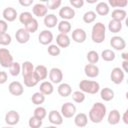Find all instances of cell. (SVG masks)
I'll use <instances>...</instances> for the list:
<instances>
[{
	"label": "cell",
	"mask_w": 128,
	"mask_h": 128,
	"mask_svg": "<svg viewBox=\"0 0 128 128\" xmlns=\"http://www.w3.org/2000/svg\"><path fill=\"white\" fill-rule=\"evenodd\" d=\"M43 22L47 28H54L56 27V25H58V18L55 14H47L44 17Z\"/></svg>",
	"instance_id": "cell-26"
},
{
	"label": "cell",
	"mask_w": 128,
	"mask_h": 128,
	"mask_svg": "<svg viewBox=\"0 0 128 128\" xmlns=\"http://www.w3.org/2000/svg\"><path fill=\"white\" fill-rule=\"evenodd\" d=\"M71 95H72L73 101H74L75 103H79V104L82 103V102H84V100H85V98H86L85 93H83V92L80 91V90H77V91L72 92Z\"/></svg>",
	"instance_id": "cell-39"
},
{
	"label": "cell",
	"mask_w": 128,
	"mask_h": 128,
	"mask_svg": "<svg viewBox=\"0 0 128 128\" xmlns=\"http://www.w3.org/2000/svg\"><path fill=\"white\" fill-rule=\"evenodd\" d=\"M44 128H57V126L52 125V126H47V127H44Z\"/></svg>",
	"instance_id": "cell-54"
},
{
	"label": "cell",
	"mask_w": 128,
	"mask_h": 128,
	"mask_svg": "<svg viewBox=\"0 0 128 128\" xmlns=\"http://www.w3.org/2000/svg\"><path fill=\"white\" fill-rule=\"evenodd\" d=\"M120 120H121V115L117 109H113L108 113L107 121L110 125H117L120 122Z\"/></svg>",
	"instance_id": "cell-22"
},
{
	"label": "cell",
	"mask_w": 128,
	"mask_h": 128,
	"mask_svg": "<svg viewBox=\"0 0 128 128\" xmlns=\"http://www.w3.org/2000/svg\"><path fill=\"white\" fill-rule=\"evenodd\" d=\"M57 92L61 97H68L72 93V87L68 83H60L57 88Z\"/></svg>",
	"instance_id": "cell-25"
},
{
	"label": "cell",
	"mask_w": 128,
	"mask_h": 128,
	"mask_svg": "<svg viewBox=\"0 0 128 128\" xmlns=\"http://www.w3.org/2000/svg\"><path fill=\"white\" fill-rule=\"evenodd\" d=\"M70 4L74 8H81L84 5V0H70Z\"/></svg>",
	"instance_id": "cell-48"
},
{
	"label": "cell",
	"mask_w": 128,
	"mask_h": 128,
	"mask_svg": "<svg viewBox=\"0 0 128 128\" xmlns=\"http://www.w3.org/2000/svg\"><path fill=\"white\" fill-rule=\"evenodd\" d=\"M59 16L62 18V20L69 21L75 17V10H74V8H72L70 6H64V7L60 8Z\"/></svg>",
	"instance_id": "cell-12"
},
{
	"label": "cell",
	"mask_w": 128,
	"mask_h": 128,
	"mask_svg": "<svg viewBox=\"0 0 128 128\" xmlns=\"http://www.w3.org/2000/svg\"><path fill=\"white\" fill-rule=\"evenodd\" d=\"M34 65L32 62L30 61H24L21 65V73H22V76L23 78L25 77H28L30 75H32L34 73Z\"/></svg>",
	"instance_id": "cell-20"
},
{
	"label": "cell",
	"mask_w": 128,
	"mask_h": 128,
	"mask_svg": "<svg viewBox=\"0 0 128 128\" xmlns=\"http://www.w3.org/2000/svg\"><path fill=\"white\" fill-rule=\"evenodd\" d=\"M107 4L112 6L113 8L121 9V8H124V7L127 6L128 1L127 0H109V2Z\"/></svg>",
	"instance_id": "cell-40"
},
{
	"label": "cell",
	"mask_w": 128,
	"mask_h": 128,
	"mask_svg": "<svg viewBox=\"0 0 128 128\" xmlns=\"http://www.w3.org/2000/svg\"><path fill=\"white\" fill-rule=\"evenodd\" d=\"M34 17L32 16V13L29 12V11H24L22 13H20V15L18 16V19L20 21V23L26 25L28 22H30Z\"/></svg>",
	"instance_id": "cell-36"
},
{
	"label": "cell",
	"mask_w": 128,
	"mask_h": 128,
	"mask_svg": "<svg viewBox=\"0 0 128 128\" xmlns=\"http://www.w3.org/2000/svg\"><path fill=\"white\" fill-rule=\"evenodd\" d=\"M54 91V86L50 81H43L40 84L39 92H41L43 95H51Z\"/></svg>",
	"instance_id": "cell-27"
},
{
	"label": "cell",
	"mask_w": 128,
	"mask_h": 128,
	"mask_svg": "<svg viewBox=\"0 0 128 128\" xmlns=\"http://www.w3.org/2000/svg\"><path fill=\"white\" fill-rule=\"evenodd\" d=\"M8 90L9 93L13 96H21L24 93V87L19 81H12L8 85Z\"/></svg>",
	"instance_id": "cell-9"
},
{
	"label": "cell",
	"mask_w": 128,
	"mask_h": 128,
	"mask_svg": "<svg viewBox=\"0 0 128 128\" xmlns=\"http://www.w3.org/2000/svg\"><path fill=\"white\" fill-rule=\"evenodd\" d=\"M31 101L36 106H41V104L45 102V95H43L41 92H35L31 97Z\"/></svg>",
	"instance_id": "cell-33"
},
{
	"label": "cell",
	"mask_w": 128,
	"mask_h": 128,
	"mask_svg": "<svg viewBox=\"0 0 128 128\" xmlns=\"http://www.w3.org/2000/svg\"><path fill=\"white\" fill-rule=\"evenodd\" d=\"M54 39L53 33L50 30H42L38 35V41L42 45H50Z\"/></svg>",
	"instance_id": "cell-8"
},
{
	"label": "cell",
	"mask_w": 128,
	"mask_h": 128,
	"mask_svg": "<svg viewBox=\"0 0 128 128\" xmlns=\"http://www.w3.org/2000/svg\"><path fill=\"white\" fill-rule=\"evenodd\" d=\"M2 16L4 20L8 23V22H13L14 20H16V18L18 17V13L16 9L13 7H6L2 12Z\"/></svg>",
	"instance_id": "cell-14"
},
{
	"label": "cell",
	"mask_w": 128,
	"mask_h": 128,
	"mask_svg": "<svg viewBox=\"0 0 128 128\" xmlns=\"http://www.w3.org/2000/svg\"><path fill=\"white\" fill-rule=\"evenodd\" d=\"M124 77H125V73L120 67H114L110 73V79L116 85L121 84L124 80Z\"/></svg>",
	"instance_id": "cell-7"
},
{
	"label": "cell",
	"mask_w": 128,
	"mask_h": 128,
	"mask_svg": "<svg viewBox=\"0 0 128 128\" xmlns=\"http://www.w3.org/2000/svg\"><path fill=\"white\" fill-rule=\"evenodd\" d=\"M95 10H96V12H95L96 14H98L100 16H106L110 12V7H109V5L106 2L101 1V2H98L97 3Z\"/></svg>",
	"instance_id": "cell-24"
},
{
	"label": "cell",
	"mask_w": 128,
	"mask_h": 128,
	"mask_svg": "<svg viewBox=\"0 0 128 128\" xmlns=\"http://www.w3.org/2000/svg\"><path fill=\"white\" fill-rule=\"evenodd\" d=\"M12 42V37L9 33H3V34H0V45H3V46H7V45H10Z\"/></svg>",
	"instance_id": "cell-44"
},
{
	"label": "cell",
	"mask_w": 128,
	"mask_h": 128,
	"mask_svg": "<svg viewBox=\"0 0 128 128\" xmlns=\"http://www.w3.org/2000/svg\"><path fill=\"white\" fill-rule=\"evenodd\" d=\"M114 96H115L114 91L109 87H104L100 90V97H101L102 100H104L106 102H109V101L113 100Z\"/></svg>",
	"instance_id": "cell-28"
},
{
	"label": "cell",
	"mask_w": 128,
	"mask_h": 128,
	"mask_svg": "<svg viewBox=\"0 0 128 128\" xmlns=\"http://www.w3.org/2000/svg\"><path fill=\"white\" fill-rule=\"evenodd\" d=\"M84 73L88 78H96L99 76V67L95 64H86L84 67Z\"/></svg>",
	"instance_id": "cell-17"
},
{
	"label": "cell",
	"mask_w": 128,
	"mask_h": 128,
	"mask_svg": "<svg viewBox=\"0 0 128 128\" xmlns=\"http://www.w3.org/2000/svg\"><path fill=\"white\" fill-rule=\"evenodd\" d=\"M80 91L88 94H96L100 91V84L93 80H81L79 83Z\"/></svg>",
	"instance_id": "cell-3"
},
{
	"label": "cell",
	"mask_w": 128,
	"mask_h": 128,
	"mask_svg": "<svg viewBox=\"0 0 128 128\" xmlns=\"http://www.w3.org/2000/svg\"><path fill=\"white\" fill-rule=\"evenodd\" d=\"M106 38V27L102 22H97L93 25L91 30V39L94 43L101 44Z\"/></svg>",
	"instance_id": "cell-2"
},
{
	"label": "cell",
	"mask_w": 128,
	"mask_h": 128,
	"mask_svg": "<svg viewBox=\"0 0 128 128\" xmlns=\"http://www.w3.org/2000/svg\"><path fill=\"white\" fill-rule=\"evenodd\" d=\"M70 43H71V40H70V37L66 34H61L59 33L57 36H56V45L61 49V48H67L70 46Z\"/></svg>",
	"instance_id": "cell-18"
},
{
	"label": "cell",
	"mask_w": 128,
	"mask_h": 128,
	"mask_svg": "<svg viewBox=\"0 0 128 128\" xmlns=\"http://www.w3.org/2000/svg\"><path fill=\"white\" fill-rule=\"evenodd\" d=\"M122 120H123V122H124L125 124H128V110H126V111L124 112V114H123V116H122Z\"/></svg>",
	"instance_id": "cell-52"
},
{
	"label": "cell",
	"mask_w": 128,
	"mask_h": 128,
	"mask_svg": "<svg viewBox=\"0 0 128 128\" xmlns=\"http://www.w3.org/2000/svg\"><path fill=\"white\" fill-rule=\"evenodd\" d=\"M19 4L24 7H28L33 4V0H19Z\"/></svg>",
	"instance_id": "cell-50"
},
{
	"label": "cell",
	"mask_w": 128,
	"mask_h": 128,
	"mask_svg": "<svg viewBox=\"0 0 128 128\" xmlns=\"http://www.w3.org/2000/svg\"><path fill=\"white\" fill-rule=\"evenodd\" d=\"M86 58H87L89 64H96V63L99 61L100 56H99V54H98L95 50H91V51H89V52L87 53Z\"/></svg>",
	"instance_id": "cell-38"
},
{
	"label": "cell",
	"mask_w": 128,
	"mask_h": 128,
	"mask_svg": "<svg viewBox=\"0 0 128 128\" xmlns=\"http://www.w3.org/2000/svg\"><path fill=\"white\" fill-rule=\"evenodd\" d=\"M16 41L20 44H25L30 40V33L25 28H19L15 33Z\"/></svg>",
	"instance_id": "cell-13"
},
{
	"label": "cell",
	"mask_w": 128,
	"mask_h": 128,
	"mask_svg": "<svg viewBox=\"0 0 128 128\" xmlns=\"http://www.w3.org/2000/svg\"><path fill=\"white\" fill-rule=\"evenodd\" d=\"M57 28H58V31L59 33L61 34H68L70 31H71V23L69 21H66V20H61L60 22H58V25H57Z\"/></svg>",
	"instance_id": "cell-29"
},
{
	"label": "cell",
	"mask_w": 128,
	"mask_h": 128,
	"mask_svg": "<svg viewBox=\"0 0 128 128\" xmlns=\"http://www.w3.org/2000/svg\"><path fill=\"white\" fill-rule=\"evenodd\" d=\"M42 123H43L42 120L35 117V116L30 117L29 120H28V125H29L30 128H40L42 126Z\"/></svg>",
	"instance_id": "cell-43"
},
{
	"label": "cell",
	"mask_w": 128,
	"mask_h": 128,
	"mask_svg": "<svg viewBox=\"0 0 128 128\" xmlns=\"http://www.w3.org/2000/svg\"><path fill=\"white\" fill-rule=\"evenodd\" d=\"M108 30L111 33H118L122 30V22L111 19L108 23Z\"/></svg>",
	"instance_id": "cell-31"
},
{
	"label": "cell",
	"mask_w": 128,
	"mask_h": 128,
	"mask_svg": "<svg viewBox=\"0 0 128 128\" xmlns=\"http://www.w3.org/2000/svg\"><path fill=\"white\" fill-rule=\"evenodd\" d=\"M48 75H49V80L52 84H60L63 80V72L58 67L51 68Z\"/></svg>",
	"instance_id": "cell-6"
},
{
	"label": "cell",
	"mask_w": 128,
	"mask_h": 128,
	"mask_svg": "<svg viewBox=\"0 0 128 128\" xmlns=\"http://www.w3.org/2000/svg\"><path fill=\"white\" fill-rule=\"evenodd\" d=\"M48 9L45 4L43 3H36L32 8V13L36 17H45L47 15Z\"/></svg>",
	"instance_id": "cell-19"
},
{
	"label": "cell",
	"mask_w": 128,
	"mask_h": 128,
	"mask_svg": "<svg viewBox=\"0 0 128 128\" xmlns=\"http://www.w3.org/2000/svg\"><path fill=\"white\" fill-rule=\"evenodd\" d=\"M34 74L39 81L45 80L48 77V69L44 65H37L34 68Z\"/></svg>",
	"instance_id": "cell-21"
},
{
	"label": "cell",
	"mask_w": 128,
	"mask_h": 128,
	"mask_svg": "<svg viewBox=\"0 0 128 128\" xmlns=\"http://www.w3.org/2000/svg\"><path fill=\"white\" fill-rule=\"evenodd\" d=\"M60 113L64 118H72L76 114V106L72 102H66L61 106Z\"/></svg>",
	"instance_id": "cell-5"
},
{
	"label": "cell",
	"mask_w": 128,
	"mask_h": 128,
	"mask_svg": "<svg viewBox=\"0 0 128 128\" xmlns=\"http://www.w3.org/2000/svg\"><path fill=\"white\" fill-rule=\"evenodd\" d=\"M61 4H62L61 0H49L46 3V7L47 9H50V10H56L61 6Z\"/></svg>",
	"instance_id": "cell-46"
},
{
	"label": "cell",
	"mask_w": 128,
	"mask_h": 128,
	"mask_svg": "<svg viewBox=\"0 0 128 128\" xmlns=\"http://www.w3.org/2000/svg\"><path fill=\"white\" fill-rule=\"evenodd\" d=\"M38 27H39V23L37 21L36 18H33L30 22H28L26 25H24V28L31 34V33H35L37 30H38Z\"/></svg>",
	"instance_id": "cell-34"
},
{
	"label": "cell",
	"mask_w": 128,
	"mask_h": 128,
	"mask_svg": "<svg viewBox=\"0 0 128 128\" xmlns=\"http://www.w3.org/2000/svg\"><path fill=\"white\" fill-rule=\"evenodd\" d=\"M87 38V34L84 29L76 28L72 31V40L76 43H83Z\"/></svg>",
	"instance_id": "cell-16"
},
{
	"label": "cell",
	"mask_w": 128,
	"mask_h": 128,
	"mask_svg": "<svg viewBox=\"0 0 128 128\" xmlns=\"http://www.w3.org/2000/svg\"><path fill=\"white\" fill-rule=\"evenodd\" d=\"M122 70H123V72L124 73H126V72H128V61H123L122 62Z\"/></svg>",
	"instance_id": "cell-51"
},
{
	"label": "cell",
	"mask_w": 128,
	"mask_h": 128,
	"mask_svg": "<svg viewBox=\"0 0 128 128\" xmlns=\"http://www.w3.org/2000/svg\"><path fill=\"white\" fill-rule=\"evenodd\" d=\"M106 113H107V108L105 104L101 102H95L88 112V119L92 123L98 124L103 121V119L106 116Z\"/></svg>",
	"instance_id": "cell-1"
},
{
	"label": "cell",
	"mask_w": 128,
	"mask_h": 128,
	"mask_svg": "<svg viewBox=\"0 0 128 128\" xmlns=\"http://www.w3.org/2000/svg\"><path fill=\"white\" fill-rule=\"evenodd\" d=\"M13 62L11 52L6 48H0V65L4 68H9Z\"/></svg>",
	"instance_id": "cell-4"
},
{
	"label": "cell",
	"mask_w": 128,
	"mask_h": 128,
	"mask_svg": "<svg viewBox=\"0 0 128 128\" xmlns=\"http://www.w3.org/2000/svg\"><path fill=\"white\" fill-rule=\"evenodd\" d=\"M8 30V23L4 19H0V34L6 33Z\"/></svg>",
	"instance_id": "cell-47"
},
{
	"label": "cell",
	"mask_w": 128,
	"mask_h": 128,
	"mask_svg": "<svg viewBox=\"0 0 128 128\" xmlns=\"http://www.w3.org/2000/svg\"><path fill=\"white\" fill-rule=\"evenodd\" d=\"M33 116L43 120L46 116H47V110L42 107V106H37L35 109H34V112H33Z\"/></svg>",
	"instance_id": "cell-41"
},
{
	"label": "cell",
	"mask_w": 128,
	"mask_h": 128,
	"mask_svg": "<svg viewBox=\"0 0 128 128\" xmlns=\"http://www.w3.org/2000/svg\"><path fill=\"white\" fill-rule=\"evenodd\" d=\"M96 17L97 16H96L95 11L89 10V11H87V12L84 13V15H83V21L86 24H90V23H93L96 20Z\"/></svg>",
	"instance_id": "cell-37"
},
{
	"label": "cell",
	"mask_w": 128,
	"mask_h": 128,
	"mask_svg": "<svg viewBox=\"0 0 128 128\" xmlns=\"http://www.w3.org/2000/svg\"><path fill=\"white\" fill-rule=\"evenodd\" d=\"M9 72L12 76H18L21 73V64L18 62H13L9 67Z\"/></svg>",
	"instance_id": "cell-42"
},
{
	"label": "cell",
	"mask_w": 128,
	"mask_h": 128,
	"mask_svg": "<svg viewBox=\"0 0 128 128\" xmlns=\"http://www.w3.org/2000/svg\"><path fill=\"white\" fill-rule=\"evenodd\" d=\"M20 121V115L16 110H10L5 114V122L8 126H14Z\"/></svg>",
	"instance_id": "cell-10"
},
{
	"label": "cell",
	"mask_w": 128,
	"mask_h": 128,
	"mask_svg": "<svg viewBox=\"0 0 128 128\" xmlns=\"http://www.w3.org/2000/svg\"><path fill=\"white\" fill-rule=\"evenodd\" d=\"M101 58L106 61V62H111V61H114L115 58H116V55H115V52L111 49H105L102 51L101 53Z\"/></svg>",
	"instance_id": "cell-32"
},
{
	"label": "cell",
	"mask_w": 128,
	"mask_h": 128,
	"mask_svg": "<svg viewBox=\"0 0 128 128\" xmlns=\"http://www.w3.org/2000/svg\"><path fill=\"white\" fill-rule=\"evenodd\" d=\"M121 58L123 59V61H128V53L127 52H123L121 54Z\"/></svg>",
	"instance_id": "cell-53"
},
{
	"label": "cell",
	"mask_w": 128,
	"mask_h": 128,
	"mask_svg": "<svg viewBox=\"0 0 128 128\" xmlns=\"http://www.w3.org/2000/svg\"><path fill=\"white\" fill-rule=\"evenodd\" d=\"M48 120L54 126H58V125H61L63 123V117H62L61 113L58 112L57 110H51L49 112V114H48Z\"/></svg>",
	"instance_id": "cell-15"
},
{
	"label": "cell",
	"mask_w": 128,
	"mask_h": 128,
	"mask_svg": "<svg viewBox=\"0 0 128 128\" xmlns=\"http://www.w3.org/2000/svg\"><path fill=\"white\" fill-rule=\"evenodd\" d=\"M23 79H24V85H25L26 87H30V88H32V87L36 86V85L39 83V80L37 79V77L35 76L34 73H33L32 75L28 76V77L23 78Z\"/></svg>",
	"instance_id": "cell-35"
},
{
	"label": "cell",
	"mask_w": 128,
	"mask_h": 128,
	"mask_svg": "<svg viewBox=\"0 0 128 128\" xmlns=\"http://www.w3.org/2000/svg\"><path fill=\"white\" fill-rule=\"evenodd\" d=\"M8 80V75L5 71H0V85L6 83Z\"/></svg>",
	"instance_id": "cell-49"
},
{
	"label": "cell",
	"mask_w": 128,
	"mask_h": 128,
	"mask_svg": "<svg viewBox=\"0 0 128 128\" xmlns=\"http://www.w3.org/2000/svg\"><path fill=\"white\" fill-rule=\"evenodd\" d=\"M110 45L117 51H122L126 48V41L121 36H113L110 39Z\"/></svg>",
	"instance_id": "cell-11"
},
{
	"label": "cell",
	"mask_w": 128,
	"mask_h": 128,
	"mask_svg": "<svg viewBox=\"0 0 128 128\" xmlns=\"http://www.w3.org/2000/svg\"><path fill=\"white\" fill-rule=\"evenodd\" d=\"M47 52H48V54L51 55V56H58V55H60V53H61V49H60L56 44H50V45H48Z\"/></svg>",
	"instance_id": "cell-45"
},
{
	"label": "cell",
	"mask_w": 128,
	"mask_h": 128,
	"mask_svg": "<svg viewBox=\"0 0 128 128\" xmlns=\"http://www.w3.org/2000/svg\"><path fill=\"white\" fill-rule=\"evenodd\" d=\"M2 128H13V126H6V127H2Z\"/></svg>",
	"instance_id": "cell-55"
},
{
	"label": "cell",
	"mask_w": 128,
	"mask_h": 128,
	"mask_svg": "<svg viewBox=\"0 0 128 128\" xmlns=\"http://www.w3.org/2000/svg\"><path fill=\"white\" fill-rule=\"evenodd\" d=\"M74 124L79 127V128H83L88 124V116L85 113H78L75 114L74 117Z\"/></svg>",
	"instance_id": "cell-23"
},
{
	"label": "cell",
	"mask_w": 128,
	"mask_h": 128,
	"mask_svg": "<svg viewBox=\"0 0 128 128\" xmlns=\"http://www.w3.org/2000/svg\"><path fill=\"white\" fill-rule=\"evenodd\" d=\"M126 16H127V12L124 10V9H114L111 13V17L113 20H117V21H120L122 22L123 20L126 19Z\"/></svg>",
	"instance_id": "cell-30"
}]
</instances>
